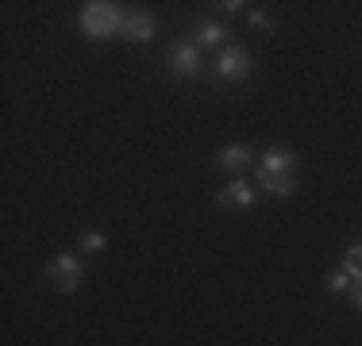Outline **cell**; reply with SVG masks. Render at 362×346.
<instances>
[{
    "label": "cell",
    "mask_w": 362,
    "mask_h": 346,
    "mask_svg": "<svg viewBox=\"0 0 362 346\" xmlns=\"http://www.w3.org/2000/svg\"><path fill=\"white\" fill-rule=\"evenodd\" d=\"M77 23H81V31L89 35V39H108V35H116L119 23H124V8L108 4V0H89V4H81Z\"/></svg>",
    "instance_id": "cell-1"
},
{
    "label": "cell",
    "mask_w": 362,
    "mask_h": 346,
    "mask_svg": "<svg viewBox=\"0 0 362 346\" xmlns=\"http://www.w3.org/2000/svg\"><path fill=\"white\" fill-rule=\"evenodd\" d=\"M166 69L177 81H197V77H204L201 50H197L193 42H174V47H166Z\"/></svg>",
    "instance_id": "cell-2"
},
{
    "label": "cell",
    "mask_w": 362,
    "mask_h": 346,
    "mask_svg": "<svg viewBox=\"0 0 362 346\" xmlns=\"http://www.w3.org/2000/svg\"><path fill=\"white\" fill-rule=\"evenodd\" d=\"M251 77V50L247 47H223L220 58H216V73L212 81H223V85H239Z\"/></svg>",
    "instance_id": "cell-3"
},
{
    "label": "cell",
    "mask_w": 362,
    "mask_h": 346,
    "mask_svg": "<svg viewBox=\"0 0 362 346\" xmlns=\"http://www.w3.org/2000/svg\"><path fill=\"white\" fill-rule=\"evenodd\" d=\"M85 277V262L77 254H58L54 262L47 266V281L54 285L58 292H74Z\"/></svg>",
    "instance_id": "cell-4"
},
{
    "label": "cell",
    "mask_w": 362,
    "mask_h": 346,
    "mask_svg": "<svg viewBox=\"0 0 362 346\" xmlns=\"http://www.w3.org/2000/svg\"><path fill=\"white\" fill-rule=\"evenodd\" d=\"M278 173H300L297 154L286 150V146H274V150H266L262 162H258V177H278Z\"/></svg>",
    "instance_id": "cell-5"
},
{
    "label": "cell",
    "mask_w": 362,
    "mask_h": 346,
    "mask_svg": "<svg viewBox=\"0 0 362 346\" xmlns=\"http://www.w3.org/2000/svg\"><path fill=\"white\" fill-rule=\"evenodd\" d=\"M119 39H127V42H151L154 39V20L146 12H124Z\"/></svg>",
    "instance_id": "cell-6"
},
{
    "label": "cell",
    "mask_w": 362,
    "mask_h": 346,
    "mask_svg": "<svg viewBox=\"0 0 362 346\" xmlns=\"http://www.w3.org/2000/svg\"><path fill=\"white\" fill-rule=\"evenodd\" d=\"M216 204L220 208H251L255 204V193H251V185H247V181H228V185L220 189L216 193Z\"/></svg>",
    "instance_id": "cell-7"
},
{
    "label": "cell",
    "mask_w": 362,
    "mask_h": 346,
    "mask_svg": "<svg viewBox=\"0 0 362 346\" xmlns=\"http://www.w3.org/2000/svg\"><path fill=\"white\" fill-rule=\"evenodd\" d=\"M251 162H255L251 146H223L216 154V169H223V173H243Z\"/></svg>",
    "instance_id": "cell-8"
},
{
    "label": "cell",
    "mask_w": 362,
    "mask_h": 346,
    "mask_svg": "<svg viewBox=\"0 0 362 346\" xmlns=\"http://www.w3.org/2000/svg\"><path fill=\"white\" fill-rule=\"evenodd\" d=\"M193 39H197V47H223V39H228V28H220V23H209V20H197V23H193Z\"/></svg>",
    "instance_id": "cell-9"
},
{
    "label": "cell",
    "mask_w": 362,
    "mask_h": 346,
    "mask_svg": "<svg viewBox=\"0 0 362 346\" xmlns=\"http://www.w3.org/2000/svg\"><path fill=\"white\" fill-rule=\"evenodd\" d=\"M297 177L300 173H278V177H258V185L270 196H293L297 193Z\"/></svg>",
    "instance_id": "cell-10"
},
{
    "label": "cell",
    "mask_w": 362,
    "mask_h": 346,
    "mask_svg": "<svg viewBox=\"0 0 362 346\" xmlns=\"http://www.w3.org/2000/svg\"><path fill=\"white\" fill-rule=\"evenodd\" d=\"M343 273H347L351 281H362V242H351V246L343 250Z\"/></svg>",
    "instance_id": "cell-11"
},
{
    "label": "cell",
    "mask_w": 362,
    "mask_h": 346,
    "mask_svg": "<svg viewBox=\"0 0 362 346\" xmlns=\"http://www.w3.org/2000/svg\"><path fill=\"white\" fill-rule=\"evenodd\" d=\"M108 246V239L100 235V231H85L81 235V250H93V254H97V250H105Z\"/></svg>",
    "instance_id": "cell-12"
},
{
    "label": "cell",
    "mask_w": 362,
    "mask_h": 346,
    "mask_svg": "<svg viewBox=\"0 0 362 346\" xmlns=\"http://www.w3.org/2000/svg\"><path fill=\"white\" fill-rule=\"evenodd\" d=\"M351 285H355V281H351L347 273H327V292H347Z\"/></svg>",
    "instance_id": "cell-13"
},
{
    "label": "cell",
    "mask_w": 362,
    "mask_h": 346,
    "mask_svg": "<svg viewBox=\"0 0 362 346\" xmlns=\"http://www.w3.org/2000/svg\"><path fill=\"white\" fill-rule=\"evenodd\" d=\"M251 28L270 31V28H274V16H266V12H258V8H255V12H251Z\"/></svg>",
    "instance_id": "cell-14"
},
{
    "label": "cell",
    "mask_w": 362,
    "mask_h": 346,
    "mask_svg": "<svg viewBox=\"0 0 362 346\" xmlns=\"http://www.w3.org/2000/svg\"><path fill=\"white\" fill-rule=\"evenodd\" d=\"M351 304H355V308L362 311V281H355V285H351Z\"/></svg>",
    "instance_id": "cell-15"
},
{
    "label": "cell",
    "mask_w": 362,
    "mask_h": 346,
    "mask_svg": "<svg viewBox=\"0 0 362 346\" xmlns=\"http://www.w3.org/2000/svg\"><path fill=\"white\" fill-rule=\"evenodd\" d=\"M220 8H223V12H239V8H247V4H243V0H223Z\"/></svg>",
    "instance_id": "cell-16"
}]
</instances>
